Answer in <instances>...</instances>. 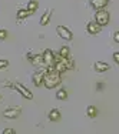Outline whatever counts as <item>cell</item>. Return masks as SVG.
I'll return each instance as SVG.
<instances>
[{
    "label": "cell",
    "mask_w": 119,
    "mask_h": 134,
    "mask_svg": "<svg viewBox=\"0 0 119 134\" xmlns=\"http://www.w3.org/2000/svg\"><path fill=\"white\" fill-rule=\"evenodd\" d=\"M47 117H49L50 121H59L60 120V111L56 110V108H53V110L49 111V116Z\"/></svg>",
    "instance_id": "obj_12"
},
{
    "label": "cell",
    "mask_w": 119,
    "mask_h": 134,
    "mask_svg": "<svg viewBox=\"0 0 119 134\" xmlns=\"http://www.w3.org/2000/svg\"><path fill=\"white\" fill-rule=\"evenodd\" d=\"M69 53H70V50H69V47H67V46L60 47V50H59L60 59H67V57H69Z\"/></svg>",
    "instance_id": "obj_14"
},
{
    "label": "cell",
    "mask_w": 119,
    "mask_h": 134,
    "mask_svg": "<svg viewBox=\"0 0 119 134\" xmlns=\"http://www.w3.org/2000/svg\"><path fill=\"white\" fill-rule=\"evenodd\" d=\"M4 39H7V30L0 29V40H4Z\"/></svg>",
    "instance_id": "obj_19"
},
{
    "label": "cell",
    "mask_w": 119,
    "mask_h": 134,
    "mask_svg": "<svg viewBox=\"0 0 119 134\" xmlns=\"http://www.w3.org/2000/svg\"><path fill=\"white\" fill-rule=\"evenodd\" d=\"M56 97H57V100H66V98H67V93H66L65 88H59L57 93H56Z\"/></svg>",
    "instance_id": "obj_16"
},
{
    "label": "cell",
    "mask_w": 119,
    "mask_h": 134,
    "mask_svg": "<svg viewBox=\"0 0 119 134\" xmlns=\"http://www.w3.org/2000/svg\"><path fill=\"white\" fill-rule=\"evenodd\" d=\"M14 88H16V90H17L22 96H23L24 98H29V100H32V98H33V94H32V91L27 90V88L24 87L23 84H20V83H16V84H14Z\"/></svg>",
    "instance_id": "obj_5"
},
{
    "label": "cell",
    "mask_w": 119,
    "mask_h": 134,
    "mask_svg": "<svg viewBox=\"0 0 119 134\" xmlns=\"http://www.w3.org/2000/svg\"><path fill=\"white\" fill-rule=\"evenodd\" d=\"M113 40L116 41V43H119V31H115V34H113Z\"/></svg>",
    "instance_id": "obj_22"
},
{
    "label": "cell",
    "mask_w": 119,
    "mask_h": 134,
    "mask_svg": "<svg viewBox=\"0 0 119 134\" xmlns=\"http://www.w3.org/2000/svg\"><path fill=\"white\" fill-rule=\"evenodd\" d=\"M56 31H57V34H59V37H62L63 40L69 41V40L73 39V33L66 26H57L56 27Z\"/></svg>",
    "instance_id": "obj_4"
},
{
    "label": "cell",
    "mask_w": 119,
    "mask_h": 134,
    "mask_svg": "<svg viewBox=\"0 0 119 134\" xmlns=\"http://www.w3.org/2000/svg\"><path fill=\"white\" fill-rule=\"evenodd\" d=\"M60 81H62L60 73H57L56 70H53V67H49V71H47L43 77V84L46 86L47 88H53V87H56V86H59Z\"/></svg>",
    "instance_id": "obj_1"
},
{
    "label": "cell",
    "mask_w": 119,
    "mask_h": 134,
    "mask_svg": "<svg viewBox=\"0 0 119 134\" xmlns=\"http://www.w3.org/2000/svg\"><path fill=\"white\" fill-rule=\"evenodd\" d=\"M19 114H20V108L19 107H10L3 111V116L6 119H16V117H19Z\"/></svg>",
    "instance_id": "obj_6"
},
{
    "label": "cell",
    "mask_w": 119,
    "mask_h": 134,
    "mask_svg": "<svg viewBox=\"0 0 119 134\" xmlns=\"http://www.w3.org/2000/svg\"><path fill=\"white\" fill-rule=\"evenodd\" d=\"M86 114H88V117H96L98 116V108L95 106H89L86 108Z\"/></svg>",
    "instance_id": "obj_15"
},
{
    "label": "cell",
    "mask_w": 119,
    "mask_h": 134,
    "mask_svg": "<svg viewBox=\"0 0 119 134\" xmlns=\"http://www.w3.org/2000/svg\"><path fill=\"white\" fill-rule=\"evenodd\" d=\"M2 134H16V131H14L13 129H4Z\"/></svg>",
    "instance_id": "obj_20"
},
{
    "label": "cell",
    "mask_w": 119,
    "mask_h": 134,
    "mask_svg": "<svg viewBox=\"0 0 119 134\" xmlns=\"http://www.w3.org/2000/svg\"><path fill=\"white\" fill-rule=\"evenodd\" d=\"M9 66V62L6 59H0V70H3V69H6V67Z\"/></svg>",
    "instance_id": "obj_18"
},
{
    "label": "cell",
    "mask_w": 119,
    "mask_h": 134,
    "mask_svg": "<svg viewBox=\"0 0 119 134\" xmlns=\"http://www.w3.org/2000/svg\"><path fill=\"white\" fill-rule=\"evenodd\" d=\"M37 2H34V0H30V2H29V4H27V10L30 12V13H34V12H36V9H37Z\"/></svg>",
    "instance_id": "obj_17"
},
{
    "label": "cell",
    "mask_w": 119,
    "mask_h": 134,
    "mask_svg": "<svg viewBox=\"0 0 119 134\" xmlns=\"http://www.w3.org/2000/svg\"><path fill=\"white\" fill-rule=\"evenodd\" d=\"M109 12L108 10H96V14H95V23L99 24V26H106L109 23Z\"/></svg>",
    "instance_id": "obj_2"
},
{
    "label": "cell",
    "mask_w": 119,
    "mask_h": 134,
    "mask_svg": "<svg viewBox=\"0 0 119 134\" xmlns=\"http://www.w3.org/2000/svg\"><path fill=\"white\" fill-rule=\"evenodd\" d=\"M52 14H53V10L52 9H47L46 12H44L43 14H42V17H40V26H46L47 23L50 21V17H52Z\"/></svg>",
    "instance_id": "obj_10"
},
{
    "label": "cell",
    "mask_w": 119,
    "mask_h": 134,
    "mask_svg": "<svg viewBox=\"0 0 119 134\" xmlns=\"http://www.w3.org/2000/svg\"><path fill=\"white\" fill-rule=\"evenodd\" d=\"M93 69H95V71H98V73H105V71H108V70L111 69V66H109L108 63H105V62H96L95 64H93Z\"/></svg>",
    "instance_id": "obj_8"
},
{
    "label": "cell",
    "mask_w": 119,
    "mask_h": 134,
    "mask_svg": "<svg viewBox=\"0 0 119 134\" xmlns=\"http://www.w3.org/2000/svg\"><path fill=\"white\" fill-rule=\"evenodd\" d=\"M86 30H88L89 34H99L101 33V26L99 24H96L95 21H91V23H88V26H86Z\"/></svg>",
    "instance_id": "obj_9"
},
{
    "label": "cell",
    "mask_w": 119,
    "mask_h": 134,
    "mask_svg": "<svg viewBox=\"0 0 119 134\" xmlns=\"http://www.w3.org/2000/svg\"><path fill=\"white\" fill-rule=\"evenodd\" d=\"M113 60H115V63H116V64H119V52H115L113 53Z\"/></svg>",
    "instance_id": "obj_21"
},
{
    "label": "cell",
    "mask_w": 119,
    "mask_h": 134,
    "mask_svg": "<svg viewBox=\"0 0 119 134\" xmlns=\"http://www.w3.org/2000/svg\"><path fill=\"white\" fill-rule=\"evenodd\" d=\"M89 3H91V6L93 9H96V10H103L106 7V4L109 3V0H89Z\"/></svg>",
    "instance_id": "obj_7"
},
{
    "label": "cell",
    "mask_w": 119,
    "mask_h": 134,
    "mask_svg": "<svg viewBox=\"0 0 119 134\" xmlns=\"http://www.w3.org/2000/svg\"><path fill=\"white\" fill-rule=\"evenodd\" d=\"M32 13L27 10V9H22V10H19L17 13H16V19L17 20H23V19H26V17H29Z\"/></svg>",
    "instance_id": "obj_13"
},
{
    "label": "cell",
    "mask_w": 119,
    "mask_h": 134,
    "mask_svg": "<svg viewBox=\"0 0 119 134\" xmlns=\"http://www.w3.org/2000/svg\"><path fill=\"white\" fill-rule=\"evenodd\" d=\"M43 57V64H46L47 67H53L54 66V54L50 49H46L42 54Z\"/></svg>",
    "instance_id": "obj_3"
},
{
    "label": "cell",
    "mask_w": 119,
    "mask_h": 134,
    "mask_svg": "<svg viewBox=\"0 0 119 134\" xmlns=\"http://www.w3.org/2000/svg\"><path fill=\"white\" fill-rule=\"evenodd\" d=\"M43 77H44V73L43 71H37L33 74V84L36 87H40L42 83H43Z\"/></svg>",
    "instance_id": "obj_11"
}]
</instances>
